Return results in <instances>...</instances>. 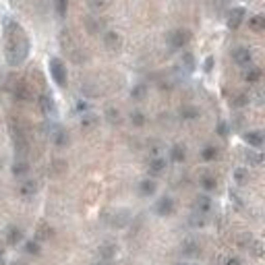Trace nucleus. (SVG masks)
<instances>
[{
    "instance_id": "obj_1",
    "label": "nucleus",
    "mask_w": 265,
    "mask_h": 265,
    "mask_svg": "<svg viewBox=\"0 0 265 265\" xmlns=\"http://www.w3.org/2000/svg\"><path fill=\"white\" fill-rule=\"evenodd\" d=\"M4 40H6V46H4L6 62L11 66L23 65L29 56V37L17 21L13 19L4 21Z\"/></svg>"
},
{
    "instance_id": "obj_2",
    "label": "nucleus",
    "mask_w": 265,
    "mask_h": 265,
    "mask_svg": "<svg viewBox=\"0 0 265 265\" xmlns=\"http://www.w3.org/2000/svg\"><path fill=\"white\" fill-rule=\"evenodd\" d=\"M9 89L13 93V98L17 99V102H21V104H27V102H31V99L35 98L33 96V87H31L25 79H11Z\"/></svg>"
},
{
    "instance_id": "obj_3",
    "label": "nucleus",
    "mask_w": 265,
    "mask_h": 265,
    "mask_svg": "<svg viewBox=\"0 0 265 265\" xmlns=\"http://www.w3.org/2000/svg\"><path fill=\"white\" fill-rule=\"evenodd\" d=\"M46 132H48L50 141L58 147V149H65V147H68V143H71V137H68V132L65 127H60V124L56 122H48L46 124Z\"/></svg>"
},
{
    "instance_id": "obj_4",
    "label": "nucleus",
    "mask_w": 265,
    "mask_h": 265,
    "mask_svg": "<svg viewBox=\"0 0 265 265\" xmlns=\"http://www.w3.org/2000/svg\"><path fill=\"white\" fill-rule=\"evenodd\" d=\"M48 68H50V77L54 79V83L58 87H66V81H68V75H66V65L62 62L58 56H52L48 60Z\"/></svg>"
},
{
    "instance_id": "obj_5",
    "label": "nucleus",
    "mask_w": 265,
    "mask_h": 265,
    "mask_svg": "<svg viewBox=\"0 0 265 265\" xmlns=\"http://www.w3.org/2000/svg\"><path fill=\"white\" fill-rule=\"evenodd\" d=\"M166 42H168V46H170L172 50H182L184 46L191 42V31L184 29V27H176V29H172V31H168Z\"/></svg>"
},
{
    "instance_id": "obj_6",
    "label": "nucleus",
    "mask_w": 265,
    "mask_h": 265,
    "mask_svg": "<svg viewBox=\"0 0 265 265\" xmlns=\"http://www.w3.org/2000/svg\"><path fill=\"white\" fill-rule=\"evenodd\" d=\"M37 106H40L42 114H44L48 120H50V118H56L58 108H56V99H54L52 93H48V91H42L40 96H37Z\"/></svg>"
},
{
    "instance_id": "obj_7",
    "label": "nucleus",
    "mask_w": 265,
    "mask_h": 265,
    "mask_svg": "<svg viewBox=\"0 0 265 265\" xmlns=\"http://www.w3.org/2000/svg\"><path fill=\"white\" fill-rule=\"evenodd\" d=\"M102 42H104V48H106L108 52H112V54L120 52V48H122V35L118 33V31H114V29L104 31Z\"/></svg>"
},
{
    "instance_id": "obj_8",
    "label": "nucleus",
    "mask_w": 265,
    "mask_h": 265,
    "mask_svg": "<svg viewBox=\"0 0 265 265\" xmlns=\"http://www.w3.org/2000/svg\"><path fill=\"white\" fill-rule=\"evenodd\" d=\"M232 60H234V65L238 66H251L253 65V52L251 48H247V46H236L234 50H232Z\"/></svg>"
},
{
    "instance_id": "obj_9",
    "label": "nucleus",
    "mask_w": 265,
    "mask_h": 265,
    "mask_svg": "<svg viewBox=\"0 0 265 265\" xmlns=\"http://www.w3.org/2000/svg\"><path fill=\"white\" fill-rule=\"evenodd\" d=\"M245 19H247V11L243 9V6H234V9H230L228 17H226V25H228V29L236 31L245 23Z\"/></svg>"
},
{
    "instance_id": "obj_10",
    "label": "nucleus",
    "mask_w": 265,
    "mask_h": 265,
    "mask_svg": "<svg viewBox=\"0 0 265 265\" xmlns=\"http://www.w3.org/2000/svg\"><path fill=\"white\" fill-rule=\"evenodd\" d=\"M131 220H132V215L129 209H116V212L108 215V224H110L112 228H124V226L131 224Z\"/></svg>"
},
{
    "instance_id": "obj_11",
    "label": "nucleus",
    "mask_w": 265,
    "mask_h": 265,
    "mask_svg": "<svg viewBox=\"0 0 265 265\" xmlns=\"http://www.w3.org/2000/svg\"><path fill=\"white\" fill-rule=\"evenodd\" d=\"M174 209H176V203H174V199L170 197V195H164V197L158 199V203H155V214H158L160 217L172 215Z\"/></svg>"
},
{
    "instance_id": "obj_12",
    "label": "nucleus",
    "mask_w": 265,
    "mask_h": 265,
    "mask_svg": "<svg viewBox=\"0 0 265 265\" xmlns=\"http://www.w3.org/2000/svg\"><path fill=\"white\" fill-rule=\"evenodd\" d=\"M168 170V160L164 155H155V158H149V164H147V172H149L151 178L162 176Z\"/></svg>"
},
{
    "instance_id": "obj_13",
    "label": "nucleus",
    "mask_w": 265,
    "mask_h": 265,
    "mask_svg": "<svg viewBox=\"0 0 265 265\" xmlns=\"http://www.w3.org/2000/svg\"><path fill=\"white\" fill-rule=\"evenodd\" d=\"M83 25H85V29H87V33H91V35H98V33H102L104 31V21L99 19L96 13L87 15V17L83 19Z\"/></svg>"
},
{
    "instance_id": "obj_14",
    "label": "nucleus",
    "mask_w": 265,
    "mask_h": 265,
    "mask_svg": "<svg viewBox=\"0 0 265 265\" xmlns=\"http://www.w3.org/2000/svg\"><path fill=\"white\" fill-rule=\"evenodd\" d=\"M116 253H118V245L116 243H102L98 247V257L104 261H112Z\"/></svg>"
},
{
    "instance_id": "obj_15",
    "label": "nucleus",
    "mask_w": 265,
    "mask_h": 265,
    "mask_svg": "<svg viewBox=\"0 0 265 265\" xmlns=\"http://www.w3.org/2000/svg\"><path fill=\"white\" fill-rule=\"evenodd\" d=\"M54 234H56V232H54L52 226H50L48 222H42V224L35 228V236H33V238L37 240V243H46V240H52Z\"/></svg>"
},
{
    "instance_id": "obj_16",
    "label": "nucleus",
    "mask_w": 265,
    "mask_h": 265,
    "mask_svg": "<svg viewBox=\"0 0 265 265\" xmlns=\"http://www.w3.org/2000/svg\"><path fill=\"white\" fill-rule=\"evenodd\" d=\"M66 170H68V164H66V160L56 158V160H52V162H50L48 172H50V176H52V178H60V176H65V174H66Z\"/></svg>"
},
{
    "instance_id": "obj_17",
    "label": "nucleus",
    "mask_w": 265,
    "mask_h": 265,
    "mask_svg": "<svg viewBox=\"0 0 265 265\" xmlns=\"http://www.w3.org/2000/svg\"><path fill=\"white\" fill-rule=\"evenodd\" d=\"M212 197H209L207 193H201V195H197V199H195V212H199V214H209L212 212Z\"/></svg>"
},
{
    "instance_id": "obj_18",
    "label": "nucleus",
    "mask_w": 265,
    "mask_h": 265,
    "mask_svg": "<svg viewBox=\"0 0 265 265\" xmlns=\"http://www.w3.org/2000/svg\"><path fill=\"white\" fill-rule=\"evenodd\" d=\"M243 139H245L247 145L255 147V149H261V147H263V141H265V137H263L261 131H247L245 135H243Z\"/></svg>"
},
{
    "instance_id": "obj_19",
    "label": "nucleus",
    "mask_w": 265,
    "mask_h": 265,
    "mask_svg": "<svg viewBox=\"0 0 265 265\" xmlns=\"http://www.w3.org/2000/svg\"><path fill=\"white\" fill-rule=\"evenodd\" d=\"M178 116H181L182 120L191 122V120H197V118H199V116H201V110H199L197 106H193V104H182L181 110H178Z\"/></svg>"
},
{
    "instance_id": "obj_20",
    "label": "nucleus",
    "mask_w": 265,
    "mask_h": 265,
    "mask_svg": "<svg viewBox=\"0 0 265 265\" xmlns=\"http://www.w3.org/2000/svg\"><path fill=\"white\" fill-rule=\"evenodd\" d=\"M155 191H158V182H155V178L147 176L139 182V195H141V197H151V195H155Z\"/></svg>"
},
{
    "instance_id": "obj_21",
    "label": "nucleus",
    "mask_w": 265,
    "mask_h": 265,
    "mask_svg": "<svg viewBox=\"0 0 265 265\" xmlns=\"http://www.w3.org/2000/svg\"><path fill=\"white\" fill-rule=\"evenodd\" d=\"M23 240V230L19 228V226H9V228H6V245L9 247H17L19 243Z\"/></svg>"
},
{
    "instance_id": "obj_22",
    "label": "nucleus",
    "mask_w": 265,
    "mask_h": 265,
    "mask_svg": "<svg viewBox=\"0 0 265 265\" xmlns=\"http://www.w3.org/2000/svg\"><path fill=\"white\" fill-rule=\"evenodd\" d=\"M261 77H263V71H261L259 66H253V65L247 66L245 73H243V79H245L248 85H257V83L261 81Z\"/></svg>"
},
{
    "instance_id": "obj_23",
    "label": "nucleus",
    "mask_w": 265,
    "mask_h": 265,
    "mask_svg": "<svg viewBox=\"0 0 265 265\" xmlns=\"http://www.w3.org/2000/svg\"><path fill=\"white\" fill-rule=\"evenodd\" d=\"M199 186H201V189H203L205 193H214V191L217 189V178H215L214 174H209V172L201 174V176H199Z\"/></svg>"
},
{
    "instance_id": "obj_24",
    "label": "nucleus",
    "mask_w": 265,
    "mask_h": 265,
    "mask_svg": "<svg viewBox=\"0 0 265 265\" xmlns=\"http://www.w3.org/2000/svg\"><path fill=\"white\" fill-rule=\"evenodd\" d=\"M98 122H99V118H98V114H93V112H83L81 120H79L83 131H93L98 127Z\"/></svg>"
},
{
    "instance_id": "obj_25",
    "label": "nucleus",
    "mask_w": 265,
    "mask_h": 265,
    "mask_svg": "<svg viewBox=\"0 0 265 265\" xmlns=\"http://www.w3.org/2000/svg\"><path fill=\"white\" fill-rule=\"evenodd\" d=\"M35 193H37V182L33 181V178H29V181H25V182L19 186V195H21L23 199L35 197Z\"/></svg>"
},
{
    "instance_id": "obj_26",
    "label": "nucleus",
    "mask_w": 265,
    "mask_h": 265,
    "mask_svg": "<svg viewBox=\"0 0 265 265\" xmlns=\"http://www.w3.org/2000/svg\"><path fill=\"white\" fill-rule=\"evenodd\" d=\"M147 93H149L147 83H137L135 87L131 89V99H132V102H143V99L147 98Z\"/></svg>"
},
{
    "instance_id": "obj_27",
    "label": "nucleus",
    "mask_w": 265,
    "mask_h": 265,
    "mask_svg": "<svg viewBox=\"0 0 265 265\" xmlns=\"http://www.w3.org/2000/svg\"><path fill=\"white\" fill-rule=\"evenodd\" d=\"M170 160L176 162V164H181L186 160V147L182 143H174L172 147H170Z\"/></svg>"
},
{
    "instance_id": "obj_28",
    "label": "nucleus",
    "mask_w": 265,
    "mask_h": 265,
    "mask_svg": "<svg viewBox=\"0 0 265 265\" xmlns=\"http://www.w3.org/2000/svg\"><path fill=\"white\" fill-rule=\"evenodd\" d=\"M104 118L112 124V127H118V124L122 122V114L118 108H114V106H108L106 108V112H104Z\"/></svg>"
},
{
    "instance_id": "obj_29",
    "label": "nucleus",
    "mask_w": 265,
    "mask_h": 265,
    "mask_svg": "<svg viewBox=\"0 0 265 265\" xmlns=\"http://www.w3.org/2000/svg\"><path fill=\"white\" fill-rule=\"evenodd\" d=\"M201 160L203 162H215L217 158H220V147H215V145H205L203 149H201Z\"/></svg>"
},
{
    "instance_id": "obj_30",
    "label": "nucleus",
    "mask_w": 265,
    "mask_h": 265,
    "mask_svg": "<svg viewBox=\"0 0 265 265\" xmlns=\"http://www.w3.org/2000/svg\"><path fill=\"white\" fill-rule=\"evenodd\" d=\"M13 176L15 178H23V176H27L29 174V162L27 160H15L13 164Z\"/></svg>"
},
{
    "instance_id": "obj_31",
    "label": "nucleus",
    "mask_w": 265,
    "mask_h": 265,
    "mask_svg": "<svg viewBox=\"0 0 265 265\" xmlns=\"http://www.w3.org/2000/svg\"><path fill=\"white\" fill-rule=\"evenodd\" d=\"M129 122H131L135 129H143L145 124H147V116H145L141 110H131V114H129Z\"/></svg>"
},
{
    "instance_id": "obj_32",
    "label": "nucleus",
    "mask_w": 265,
    "mask_h": 265,
    "mask_svg": "<svg viewBox=\"0 0 265 265\" xmlns=\"http://www.w3.org/2000/svg\"><path fill=\"white\" fill-rule=\"evenodd\" d=\"M181 251H182V255H186V257H197L199 253H201V247H199V243H195V240H184L182 243V247H181Z\"/></svg>"
},
{
    "instance_id": "obj_33",
    "label": "nucleus",
    "mask_w": 265,
    "mask_h": 265,
    "mask_svg": "<svg viewBox=\"0 0 265 265\" xmlns=\"http://www.w3.org/2000/svg\"><path fill=\"white\" fill-rule=\"evenodd\" d=\"M181 66H182V71H186V73H193V71H195L197 62H195V56H193L191 52H182V56H181Z\"/></svg>"
},
{
    "instance_id": "obj_34",
    "label": "nucleus",
    "mask_w": 265,
    "mask_h": 265,
    "mask_svg": "<svg viewBox=\"0 0 265 265\" xmlns=\"http://www.w3.org/2000/svg\"><path fill=\"white\" fill-rule=\"evenodd\" d=\"M248 27H251V31H255V33H261L265 29V17L263 15H253V17L248 19Z\"/></svg>"
},
{
    "instance_id": "obj_35",
    "label": "nucleus",
    "mask_w": 265,
    "mask_h": 265,
    "mask_svg": "<svg viewBox=\"0 0 265 265\" xmlns=\"http://www.w3.org/2000/svg\"><path fill=\"white\" fill-rule=\"evenodd\" d=\"M23 248H25V253H27V255H33V257H40V255H42V243H37L35 238L27 240L25 247H23Z\"/></svg>"
},
{
    "instance_id": "obj_36",
    "label": "nucleus",
    "mask_w": 265,
    "mask_h": 265,
    "mask_svg": "<svg viewBox=\"0 0 265 265\" xmlns=\"http://www.w3.org/2000/svg\"><path fill=\"white\" fill-rule=\"evenodd\" d=\"M248 102H251V98H248L247 93H236V96L230 99V106H232V108H236V110H240V108L248 106Z\"/></svg>"
},
{
    "instance_id": "obj_37",
    "label": "nucleus",
    "mask_w": 265,
    "mask_h": 265,
    "mask_svg": "<svg viewBox=\"0 0 265 265\" xmlns=\"http://www.w3.org/2000/svg\"><path fill=\"white\" fill-rule=\"evenodd\" d=\"M248 181H251V174H248V168H236L234 170V182L236 184H248Z\"/></svg>"
},
{
    "instance_id": "obj_38",
    "label": "nucleus",
    "mask_w": 265,
    "mask_h": 265,
    "mask_svg": "<svg viewBox=\"0 0 265 265\" xmlns=\"http://www.w3.org/2000/svg\"><path fill=\"white\" fill-rule=\"evenodd\" d=\"M68 54H71V60L75 62V65H83V62H87V58H89L87 52H85L83 48H73Z\"/></svg>"
},
{
    "instance_id": "obj_39",
    "label": "nucleus",
    "mask_w": 265,
    "mask_h": 265,
    "mask_svg": "<svg viewBox=\"0 0 265 265\" xmlns=\"http://www.w3.org/2000/svg\"><path fill=\"white\" fill-rule=\"evenodd\" d=\"M245 160H247L248 166H261V164H263V153L261 151H247Z\"/></svg>"
},
{
    "instance_id": "obj_40",
    "label": "nucleus",
    "mask_w": 265,
    "mask_h": 265,
    "mask_svg": "<svg viewBox=\"0 0 265 265\" xmlns=\"http://www.w3.org/2000/svg\"><path fill=\"white\" fill-rule=\"evenodd\" d=\"M189 224L193 226V228H203V226H205V215L199 214V212H195V214L189 217Z\"/></svg>"
},
{
    "instance_id": "obj_41",
    "label": "nucleus",
    "mask_w": 265,
    "mask_h": 265,
    "mask_svg": "<svg viewBox=\"0 0 265 265\" xmlns=\"http://www.w3.org/2000/svg\"><path fill=\"white\" fill-rule=\"evenodd\" d=\"M106 6H108V0H89V11H93V13L104 11Z\"/></svg>"
},
{
    "instance_id": "obj_42",
    "label": "nucleus",
    "mask_w": 265,
    "mask_h": 265,
    "mask_svg": "<svg viewBox=\"0 0 265 265\" xmlns=\"http://www.w3.org/2000/svg\"><path fill=\"white\" fill-rule=\"evenodd\" d=\"M54 6H56L58 17H65V15H66V9H68V0H54Z\"/></svg>"
},
{
    "instance_id": "obj_43",
    "label": "nucleus",
    "mask_w": 265,
    "mask_h": 265,
    "mask_svg": "<svg viewBox=\"0 0 265 265\" xmlns=\"http://www.w3.org/2000/svg\"><path fill=\"white\" fill-rule=\"evenodd\" d=\"M248 247H251V251H253L255 257H263V243L261 240H251Z\"/></svg>"
},
{
    "instance_id": "obj_44",
    "label": "nucleus",
    "mask_w": 265,
    "mask_h": 265,
    "mask_svg": "<svg viewBox=\"0 0 265 265\" xmlns=\"http://www.w3.org/2000/svg\"><path fill=\"white\" fill-rule=\"evenodd\" d=\"M81 91L85 93V96H99V89H93L91 83H83L81 85Z\"/></svg>"
},
{
    "instance_id": "obj_45",
    "label": "nucleus",
    "mask_w": 265,
    "mask_h": 265,
    "mask_svg": "<svg viewBox=\"0 0 265 265\" xmlns=\"http://www.w3.org/2000/svg\"><path fill=\"white\" fill-rule=\"evenodd\" d=\"M217 135H220V137H228V132H230V127H228V122H220V124H217Z\"/></svg>"
},
{
    "instance_id": "obj_46",
    "label": "nucleus",
    "mask_w": 265,
    "mask_h": 265,
    "mask_svg": "<svg viewBox=\"0 0 265 265\" xmlns=\"http://www.w3.org/2000/svg\"><path fill=\"white\" fill-rule=\"evenodd\" d=\"M209 4H212V6H214V9H215V11H222V9H224V6H226V4H228V0H209Z\"/></svg>"
},
{
    "instance_id": "obj_47",
    "label": "nucleus",
    "mask_w": 265,
    "mask_h": 265,
    "mask_svg": "<svg viewBox=\"0 0 265 265\" xmlns=\"http://www.w3.org/2000/svg\"><path fill=\"white\" fill-rule=\"evenodd\" d=\"M77 112H79V114L89 112V104L85 102V99H79V102H77Z\"/></svg>"
},
{
    "instance_id": "obj_48",
    "label": "nucleus",
    "mask_w": 265,
    "mask_h": 265,
    "mask_svg": "<svg viewBox=\"0 0 265 265\" xmlns=\"http://www.w3.org/2000/svg\"><path fill=\"white\" fill-rule=\"evenodd\" d=\"M203 68H205V73H212V68H214V56H207V58H205Z\"/></svg>"
},
{
    "instance_id": "obj_49",
    "label": "nucleus",
    "mask_w": 265,
    "mask_h": 265,
    "mask_svg": "<svg viewBox=\"0 0 265 265\" xmlns=\"http://www.w3.org/2000/svg\"><path fill=\"white\" fill-rule=\"evenodd\" d=\"M224 265H243V263H240V259H238V257H230V259L226 261Z\"/></svg>"
},
{
    "instance_id": "obj_50",
    "label": "nucleus",
    "mask_w": 265,
    "mask_h": 265,
    "mask_svg": "<svg viewBox=\"0 0 265 265\" xmlns=\"http://www.w3.org/2000/svg\"><path fill=\"white\" fill-rule=\"evenodd\" d=\"M93 265H112V261H104V259H99V261H96Z\"/></svg>"
},
{
    "instance_id": "obj_51",
    "label": "nucleus",
    "mask_w": 265,
    "mask_h": 265,
    "mask_svg": "<svg viewBox=\"0 0 265 265\" xmlns=\"http://www.w3.org/2000/svg\"><path fill=\"white\" fill-rule=\"evenodd\" d=\"M11 265H25V263H21V261H15V263H11Z\"/></svg>"
},
{
    "instance_id": "obj_52",
    "label": "nucleus",
    "mask_w": 265,
    "mask_h": 265,
    "mask_svg": "<svg viewBox=\"0 0 265 265\" xmlns=\"http://www.w3.org/2000/svg\"><path fill=\"white\" fill-rule=\"evenodd\" d=\"M2 255H4V251H2V248H0V261H2Z\"/></svg>"
},
{
    "instance_id": "obj_53",
    "label": "nucleus",
    "mask_w": 265,
    "mask_h": 265,
    "mask_svg": "<svg viewBox=\"0 0 265 265\" xmlns=\"http://www.w3.org/2000/svg\"><path fill=\"white\" fill-rule=\"evenodd\" d=\"M176 265H189V263H176Z\"/></svg>"
},
{
    "instance_id": "obj_54",
    "label": "nucleus",
    "mask_w": 265,
    "mask_h": 265,
    "mask_svg": "<svg viewBox=\"0 0 265 265\" xmlns=\"http://www.w3.org/2000/svg\"><path fill=\"white\" fill-rule=\"evenodd\" d=\"M189 265H191V263H189Z\"/></svg>"
}]
</instances>
